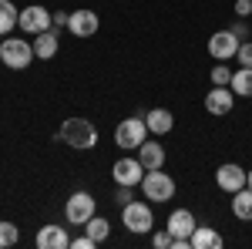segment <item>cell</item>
Listing matches in <instances>:
<instances>
[{"mask_svg": "<svg viewBox=\"0 0 252 249\" xmlns=\"http://www.w3.org/2000/svg\"><path fill=\"white\" fill-rule=\"evenodd\" d=\"M121 226L128 232H138V236H145V232L155 229V215H152V209L145 206V202H128L125 209H121Z\"/></svg>", "mask_w": 252, "mask_h": 249, "instance_id": "4", "label": "cell"}, {"mask_svg": "<svg viewBox=\"0 0 252 249\" xmlns=\"http://www.w3.org/2000/svg\"><path fill=\"white\" fill-rule=\"evenodd\" d=\"M235 61H239L242 68H252V40H242V44H239V54H235Z\"/></svg>", "mask_w": 252, "mask_h": 249, "instance_id": "25", "label": "cell"}, {"mask_svg": "<svg viewBox=\"0 0 252 249\" xmlns=\"http://www.w3.org/2000/svg\"><path fill=\"white\" fill-rule=\"evenodd\" d=\"M54 54H58V31L51 27V31H44V34L34 37V58L37 61H51Z\"/></svg>", "mask_w": 252, "mask_h": 249, "instance_id": "18", "label": "cell"}, {"mask_svg": "<svg viewBox=\"0 0 252 249\" xmlns=\"http://www.w3.org/2000/svg\"><path fill=\"white\" fill-rule=\"evenodd\" d=\"M232 215L242 219V222H252V189L249 185L232 192Z\"/></svg>", "mask_w": 252, "mask_h": 249, "instance_id": "19", "label": "cell"}, {"mask_svg": "<svg viewBox=\"0 0 252 249\" xmlns=\"http://www.w3.org/2000/svg\"><path fill=\"white\" fill-rule=\"evenodd\" d=\"M232 108H235V91L229 88V84H215L212 91L205 95V111H209V115L225 118Z\"/></svg>", "mask_w": 252, "mask_h": 249, "instance_id": "9", "label": "cell"}, {"mask_svg": "<svg viewBox=\"0 0 252 249\" xmlns=\"http://www.w3.org/2000/svg\"><path fill=\"white\" fill-rule=\"evenodd\" d=\"M141 189H145V199H148V202H168L175 195V178L168 172L155 169V172H145Z\"/></svg>", "mask_w": 252, "mask_h": 249, "instance_id": "5", "label": "cell"}, {"mask_svg": "<svg viewBox=\"0 0 252 249\" xmlns=\"http://www.w3.org/2000/svg\"><path fill=\"white\" fill-rule=\"evenodd\" d=\"M215 185L222 192H239V189H246V169L242 165H235V162H225V165H219L215 169Z\"/></svg>", "mask_w": 252, "mask_h": 249, "instance_id": "10", "label": "cell"}, {"mask_svg": "<svg viewBox=\"0 0 252 249\" xmlns=\"http://www.w3.org/2000/svg\"><path fill=\"white\" fill-rule=\"evenodd\" d=\"M229 88H232L239 98H252V68H239V71H232Z\"/></svg>", "mask_w": 252, "mask_h": 249, "instance_id": "20", "label": "cell"}, {"mask_svg": "<svg viewBox=\"0 0 252 249\" xmlns=\"http://www.w3.org/2000/svg\"><path fill=\"white\" fill-rule=\"evenodd\" d=\"M17 27L24 34H31V37H37L44 31H51L54 27V14L47 10V7H40V3H31V7H24L17 17Z\"/></svg>", "mask_w": 252, "mask_h": 249, "instance_id": "3", "label": "cell"}, {"mask_svg": "<svg viewBox=\"0 0 252 249\" xmlns=\"http://www.w3.org/2000/svg\"><path fill=\"white\" fill-rule=\"evenodd\" d=\"M222 246H225V239H222L219 229H212V226H195L192 249H222Z\"/></svg>", "mask_w": 252, "mask_h": 249, "instance_id": "16", "label": "cell"}, {"mask_svg": "<svg viewBox=\"0 0 252 249\" xmlns=\"http://www.w3.org/2000/svg\"><path fill=\"white\" fill-rule=\"evenodd\" d=\"M111 175H115V185H131L135 189V185H141V178H145V165L138 158H118Z\"/></svg>", "mask_w": 252, "mask_h": 249, "instance_id": "11", "label": "cell"}, {"mask_svg": "<svg viewBox=\"0 0 252 249\" xmlns=\"http://www.w3.org/2000/svg\"><path fill=\"white\" fill-rule=\"evenodd\" d=\"M0 61L10 68V71H24L31 68L34 61V40H24V37H7L0 40Z\"/></svg>", "mask_w": 252, "mask_h": 249, "instance_id": "2", "label": "cell"}, {"mask_svg": "<svg viewBox=\"0 0 252 249\" xmlns=\"http://www.w3.org/2000/svg\"><path fill=\"white\" fill-rule=\"evenodd\" d=\"M145 125H148L152 135H168L175 128V118H172L168 108H152V111L145 115Z\"/></svg>", "mask_w": 252, "mask_h": 249, "instance_id": "17", "label": "cell"}, {"mask_svg": "<svg viewBox=\"0 0 252 249\" xmlns=\"http://www.w3.org/2000/svg\"><path fill=\"white\" fill-rule=\"evenodd\" d=\"M235 14H239V17H249L252 14V0H235Z\"/></svg>", "mask_w": 252, "mask_h": 249, "instance_id": "28", "label": "cell"}, {"mask_svg": "<svg viewBox=\"0 0 252 249\" xmlns=\"http://www.w3.org/2000/svg\"><path fill=\"white\" fill-rule=\"evenodd\" d=\"M172 243H175V236L168 229L165 232H155V236H152V246L155 249H172Z\"/></svg>", "mask_w": 252, "mask_h": 249, "instance_id": "26", "label": "cell"}, {"mask_svg": "<svg viewBox=\"0 0 252 249\" xmlns=\"http://www.w3.org/2000/svg\"><path fill=\"white\" fill-rule=\"evenodd\" d=\"M246 185H249V189H252V172H246Z\"/></svg>", "mask_w": 252, "mask_h": 249, "instance_id": "32", "label": "cell"}, {"mask_svg": "<svg viewBox=\"0 0 252 249\" xmlns=\"http://www.w3.org/2000/svg\"><path fill=\"white\" fill-rule=\"evenodd\" d=\"M17 17H20V10L10 3V0H0V37H7L14 27H17Z\"/></svg>", "mask_w": 252, "mask_h": 249, "instance_id": "21", "label": "cell"}, {"mask_svg": "<svg viewBox=\"0 0 252 249\" xmlns=\"http://www.w3.org/2000/svg\"><path fill=\"white\" fill-rule=\"evenodd\" d=\"M71 246V236H67V226H40L37 229V249H67Z\"/></svg>", "mask_w": 252, "mask_h": 249, "instance_id": "13", "label": "cell"}, {"mask_svg": "<svg viewBox=\"0 0 252 249\" xmlns=\"http://www.w3.org/2000/svg\"><path fill=\"white\" fill-rule=\"evenodd\" d=\"M232 81V68L222 61V64H215L212 68V84H229Z\"/></svg>", "mask_w": 252, "mask_h": 249, "instance_id": "24", "label": "cell"}, {"mask_svg": "<svg viewBox=\"0 0 252 249\" xmlns=\"http://www.w3.org/2000/svg\"><path fill=\"white\" fill-rule=\"evenodd\" d=\"M84 232H88L94 243H104V239H108V232H111V222H108L104 215H97V212H94V215L84 222Z\"/></svg>", "mask_w": 252, "mask_h": 249, "instance_id": "22", "label": "cell"}, {"mask_svg": "<svg viewBox=\"0 0 252 249\" xmlns=\"http://www.w3.org/2000/svg\"><path fill=\"white\" fill-rule=\"evenodd\" d=\"M91 215H94V199H91V192H74V195L64 202V219H67L71 226H84Z\"/></svg>", "mask_w": 252, "mask_h": 249, "instance_id": "7", "label": "cell"}, {"mask_svg": "<svg viewBox=\"0 0 252 249\" xmlns=\"http://www.w3.org/2000/svg\"><path fill=\"white\" fill-rule=\"evenodd\" d=\"M54 27H67V14H54Z\"/></svg>", "mask_w": 252, "mask_h": 249, "instance_id": "31", "label": "cell"}, {"mask_svg": "<svg viewBox=\"0 0 252 249\" xmlns=\"http://www.w3.org/2000/svg\"><path fill=\"white\" fill-rule=\"evenodd\" d=\"M71 246H74V249H94L97 243L88 236V232H84V236H78V239H71Z\"/></svg>", "mask_w": 252, "mask_h": 249, "instance_id": "27", "label": "cell"}, {"mask_svg": "<svg viewBox=\"0 0 252 249\" xmlns=\"http://www.w3.org/2000/svg\"><path fill=\"white\" fill-rule=\"evenodd\" d=\"M97 27H101V20H97L94 10H71L67 14V31L74 37H94Z\"/></svg>", "mask_w": 252, "mask_h": 249, "instance_id": "12", "label": "cell"}, {"mask_svg": "<svg viewBox=\"0 0 252 249\" xmlns=\"http://www.w3.org/2000/svg\"><path fill=\"white\" fill-rule=\"evenodd\" d=\"M17 239H20V229L14 226V222L0 219V249H10V246H17Z\"/></svg>", "mask_w": 252, "mask_h": 249, "instance_id": "23", "label": "cell"}, {"mask_svg": "<svg viewBox=\"0 0 252 249\" xmlns=\"http://www.w3.org/2000/svg\"><path fill=\"white\" fill-rule=\"evenodd\" d=\"M239 44H242V40L235 37L229 27H225V31H215L212 37H209V54H212L215 61H232L235 54H239Z\"/></svg>", "mask_w": 252, "mask_h": 249, "instance_id": "8", "label": "cell"}, {"mask_svg": "<svg viewBox=\"0 0 252 249\" xmlns=\"http://www.w3.org/2000/svg\"><path fill=\"white\" fill-rule=\"evenodd\" d=\"M61 138H64V145H71V148H78V152H88V148L97 145V128L88 118H64Z\"/></svg>", "mask_w": 252, "mask_h": 249, "instance_id": "1", "label": "cell"}, {"mask_svg": "<svg viewBox=\"0 0 252 249\" xmlns=\"http://www.w3.org/2000/svg\"><path fill=\"white\" fill-rule=\"evenodd\" d=\"M145 132H148V125H145L141 118H125L115 128V145L118 148H128V152H131V148L138 152V145L145 142Z\"/></svg>", "mask_w": 252, "mask_h": 249, "instance_id": "6", "label": "cell"}, {"mask_svg": "<svg viewBox=\"0 0 252 249\" xmlns=\"http://www.w3.org/2000/svg\"><path fill=\"white\" fill-rule=\"evenodd\" d=\"M118 202H121V206H128V202H131V185H118V195H115Z\"/></svg>", "mask_w": 252, "mask_h": 249, "instance_id": "29", "label": "cell"}, {"mask_svg": "<svg viewBox=\"0 0 252 249\" xmlns=\"http://www.w3.org/2000/svg\"><path fill=\"white\" fill-rule=\"evenodd\" d=\"M138 162L145 165V172H155L165 165V148L158 145L155 138H145L141 145H138Z\"/></svg>", "mask_w": 252, "mask_h": 249, "instance_id": "14", "label": "cell"}, {"mask_svg": "<svg viewBox=\"0 0 252 249\" xmlns=\"http://www.w3.org/2000/svg\"><path fill=\"white\" fill-rule=\"evenodd\" d=\"M195 215L192 209H175L172 215H168V232H172L175 239H192V232H195Z\"/></svg>", "mask_w": 252, "mask_h": 249, "instance_id": "15", "label": "cell"}, {"mask_svg": "<svg viewBox=\"0 0 252 249\" xmlns=\"http://www.w3.org/2000/svg\"><path fill=\"white\" fill-rule=\"evenodd\" d=\"M229 31H232V34H235V37H239V40H242V37H246V34H249V27H246L242 20H239V24H232Z\"/></svg>", "mask_w": 252, "mask_h": 249, "instance_id": "30", "label": "cell"}]
</instances>
